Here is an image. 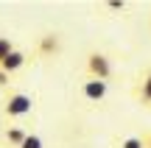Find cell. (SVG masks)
Wrapping results in <instances>:
<instances>
[{"instance_id":"6da1fadb","label":"cell","mask_w":151,"mask_h":148,"mask_svg":"<svg viewBox=\"0 0 151 148\" xmlns=\"http://www.w3.org/2000/svg\"><path fill=\"white\" fill-rule=\"evenodd\" d=\"M34 106H37V98L31 92L20 87H9L3 89V98H0V115H3L6 123H22L25 117L34 115Z\"/></svg>"},{"instance_id":"7a4b0ae2","label":"cell","mask_w":151,"mask_h":148,"mask_svg":"<svg viewBox=\"0 0 151 148\" xmlns=\"http://www.w3.org/2000/svg\"><path fill=\"white\" fill-rule=\"evenodd\" d=\"M81 76H90L98 78V81H109L115 76V64H112V56L101 48H92L84 53V73Z\"/></svg>"},{"instance_id":"3957f363","label":"cell","mask_w":151,"mask_h":148,"mask_svg":"<svg viewBox=\"0 0 151 148\" xmlns=\"http://www.w3.org/2000/svg\"><path fill=\"white\" fill-rule=\"evenodd\" d=\"M62 50H65V36L62 31H42L37 39H34V56L39 61H50V59H59Z\"/></svg>"},{"instance_id":"277c9868","label":"cell","mask_w":151,"mask_h":148,"mask_svg":"<svg viewBox=\"0 0 151 148\" xmlns=\"http://www.w3.org/2000/svg\"><path fill=\"white\" fill-rule=\"evenodd\" d=\"M76 92H78V98L87 101V104H104L106 95H109V81H98V78L81 76L78 84H76Z\"/></svg>"},{"instance_id":"5b68a950","label":"cell","mask_w":151,"mask_h":148,"mask_svg":"<svg viewBox=\"0 0 151 148\" xmlns=\"http://www.w3.org/2000/svg\"><path fill=\"white\" fill-rule=\"evenodd\" d=\"M132 101H134L140 109L151 112V64L143 67L134 76V81H132Z\"/></svg>"},{"instance_id":"8992f818","label":"cell","mask_w":151,"mask_h":148,"mask_svg":"<svg viewBox=\"0 0 151 148\" xmlns=\"http://www.w3.org/2000/svg\"><path fill=\"white\" fill-rule=\"evenodd\" d=\"M28 134H31V129L22 123H6V129L0 132V148H20Z\"/></svg>"},{"instance_id":"52a82bcc","label":"cell","mask_w":151,"mask_h":148,"mask_svg":"<svg viewBox=\"0 0 151 148\" xmlns=\"http://www.w3.org/2000/svg\"><path fill=\"white\" fill-rule=\"evenodd\" d=\"M28 61H31V59H28V50H22V48H14V50H11V53L3 59L0 70H3L9 78H14L20 70H25V64H28Z\"/></svg>"},{"instance_id":"ba28073f","label":"cell","mask_w":151,"mask_h":148,"mask_svg":"<svg viewBox=\"0 0 151 148\" xmlns=\"http://www.w3.org/2000/svg\"><path fill=\"white\" fill-rule=\"evenodd\" d=\"M14 48H17V45L11 42V36H9V34H0V64H3V59H6V56H9Z\"/></svg>"},{"instance_id":"9c48e42d","label":"cell","mask_w":151,"mask_h":148,"mask_svg":"<svg viewBox=\"0 0 151 148\" xmlns=\"http://www.w3.org/2000/svg\"><path fill=\"white\" fill-rule=\"evenodd\" d=\"M20 148H45V140L39 137L37 132H31L25 140H22V145H20Z\"/></svg>"},{"instance_id":"30bf717a","label":"cell","mask_w":151,"mask_h":148,"mask_svg":"<svg viewBox=\"0 0 151 148\" xmlns=\"http://www.w3.org/2000/svg\"><path fill=\"white\" fill-rule=\"evenodd\" d=\"M118 148H143V137L140 134H129V137H123L118 143Z\"/></svg>"},{"instance_id":"8fae6325","label":"cell","mask_w":151,"mask_h":148,"mask_svg":"<svg viewBox=\"0 0 151 148\" xmlns=\"http://www.w3.org/2000/svg\"><path fill=\"white\" fill-rule=\"evenodd\" d=\"M101 9L104 11H126L129 6H126L123 0H109V3H101Z\"/></svg>"},{"instance_id":"7c38bea8","label":"cell","mask_w":151,"mask_h":148,"mask_svg":"<svg viewBox=\"0 0 151 148\" xmlns=\"http://www.w3.org/2000/svg\"><path fill=\"white\" fill-rule=\"evenodd\" d=\"M143 137V148H151V132H146V134H140Z\"/></svg>"},{"instance_id":"4fadbf2b","label":"cell","mask_w":151,"mask_h":148,"mask_svg":"<svg viewBox=\"0 0 151 148\" xmlns=\"http://www.w3.org/2000/svg\"><path fill=\"white\" fill-rule=\"evenodd\" d=\"M3 129H6V120H3V115H0V132H3Z\"/></svg>"},{"instance_id":"5bb4252c","label":"cell","mask_w":151,"mask_h":148,"mask_svg":"<svg viewBox=\"0 0 151 148\" xmlns=\"http://www.w3.org/2000/svg\"><path fill=\"white\" fill-rule=\"evenodd\" d=\"M148 25H151V17H148Z\"/></svg>"}]
</instances>
